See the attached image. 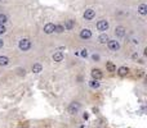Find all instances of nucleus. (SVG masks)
<instances>
[{
	"instance_id": "nucleus-1",
	"label": "nucleus",
	"mask_w": 147,
	"mask_h": 128,
	"mask_svg": "<svg viewBox=\"0 0 147 128\" xmlns=\"http://www.w3.org/2000/svg\"><path fill=\"white\" fill-rule=\"evenodd\" d=\"M18 47L22 50V51H27L30 47H31V41L29 38H22L18 44Z\"/></svg>"
},
{
	"instance_id": "nucleus-2",
	"label": "nucleus",
	"mask_w": 147,
	"mask_h": 128,
	"mask_svg": "<svg viewBox=\"0 0 147 128\" xmlns=\"http://www.w3.org/2000/svg\"><path fill=\"white\" fill-rule=\"evenodd\" d=\"M97 30H98V31H107V30H109V22L105 21V19L99 21V22L97 23Z\"/></svg>"
},
{
	"instance_id": "nucleus-3",
	"label": "nucleus",
	"mask_w": 147,
	"mask_h": 128,
	"mask_svg": "<svg viewBox=\"0 0 147 128\" xmlns=\"http://www.w3.org/2000/svg\"><path fill=\"white\" fill-rule=\"evenodd\" d=\"M109 47H110V50L112 51H117L119 49H120V44L116 41V40H109Z\"/></svg>"
},
{
	"instance_id": "nucleus-4",
	"label": "nucleus",
	"mask_w": 147,
	"mask_h": 128,
	"mask_svg": "<svg viewBox=\"0 0 147 128\" xmlns=\"http://www.w3.org/2000/svg\"><path fill=\"white\" fill-rule=\"evenodd\" d=\"M80 109V104L79 102H71L70 106H69V113L70 114H76Z\"/></svg>"
},
{
	"instance_id": "nucleus-5",
	"label": "nucleus",
	"mask_w": 147,
	"mask_h": 128,
	"mask_svg": "<svg viewBox=\"0 0 147 128\" xmlns=\"http://www.w3.org/2000/svg\"><path fill=\"white\" fill-rule=\"evenodd\" d=\"M94 15H96V12H94L93 9H86V10L84 12V18H85V19H88V21L93 19V18H94Z\"/></svg>"
},
{
	"instance_id": "nucleus-6",
	"label": "nucleus",
	"mask_w": 147,
	"mask_h": 128,
	"mask_svg": "<svg viewBox=\"0 0 147 128\" xmlns=\"http://www.w3.org/2000/svg\"><path fill=\"white\" fill-rule=\"evenodd\" d=\"M92 77H93V79H96V81L101 79V78H102V72H101V69H93V70H92Z\"/></svg>"
},
{
	"instance_id": "nucleus-7",
	"label": "nucleus",
	"mask_w": 147,
	"mask_h": 128,
	"mask_svg": "<svg viewBox=\"0 0 147 128\" xmlns=\"http://www.w3.org/2000/svg\"><path fill=\"white\" fill-rule=\"evenodd\" d=\"M80 37L84 38V40L90 38V37H92V32L89 31L88 28H84V30H81V32H80Z\"/></svg>"
},
{
	"instance_id": "nucleus-8",
	"label": "nucleus",
	"mask_w": 147,
	"mask_h": 128,
	"mask_svg": "<svg viewBox=\"0 0 147 128\" xmlns=\"http://www.w3.org/2000/svg\"><path fill=\"white\" fill-rule=\"evenodd\" d=\"M44 32H45L46 35L53 33V32H54V25H53V23H46V25L44 26Z\"/></svg>"
},
{
	"instance_id": "nucleus-9",
	"label": "nucleus",
	"mask_w": 147,
	"mask_h": 128,
	"mask_svg": "<svg viewBox=\"0 0 147 128\" xmlns=\"http://www.w3.org/2000/svg\"><path fill=\"white\" fill-rule=\"evenodd\" d=\"M115 33H116L117 37H124L125 36V28L123 26H119V27L115 28Z\"/></svg>"
},
{
	"instance_id": "nucleus-10",
	"label": "nucleus",
	"mask_w": 147,
	"mask_h": 128,
	"mask_svg": "<svg viewBox=\"0 0 147 128\" xmlns=\"http://www.w3.org/2000/svg\"><path fill=\"white\" fill-rule=\"evenodd\" d=\"M52 58H53V60H54V62H57V63H58V62H62V60H63V54H62L61 51H57V53H54V54H53V57H52Z\"/></svg>"
},
{
	"instance_id": "nucleus-11",
	"label": "nucleus",
	"mask_w": 147,
	"mask_h": 128,
	"mask_svg": "<svg viewBox=\"0 0 147 128\" xmlns=\"http://www.w3.org/2000/svg\"><path fill=\"white\" fill-rule=\"evenodd\" d=\"M74 26H75V22H74L72 19H67V21L65 22V26H63V28H65V30H72Z\"/></svg>"
},
{
	"instance_id": "nucleus-12",
	"label": "nucleus",
	"mask_w": 147,
	"mask_h": 128,
	"mask_svg": "<svg viewBox=\"0 0 147 128\" xmlns=\"http://www.w3.org/2000/svg\"><path fill=\"white\" fill-rule=\"evenodd\" d=\"M109 36H107V33H102L99 37H98V41L101 42V44H106V42H109Z\"/></svg>"
},
{
	"instance_id": "nucleus-13",
	"label": "nucleus",
	"mask_w": 147,
	"mask_h": 128,
	"mask_svg": "<svg viewBox=\"0 0 147 128\" xmlns=\"http://www.w3.org/2000/svg\"><path fill=\"white\" fill-rule=\"evenodd\" d=\"M128 72H129V69H128L126 67H120V68H119V70H117V73H119L121 77L126 76V74H128Z\"/></svg>"
},
{
	"instance_id": "nucleus-14",
	"label": "nucleus",
	"mask_w": 147,
	"mask_h": 128,
	"mask_svg": "<svg viewBox=\"0 0 147 128\" xmlns=\"http://www.w3.org/2000/svg\"><path fill=\"white\" fill-rule=\"evenodd\" d=\"M138 12H139L142 15H145V14L147 13V5L146 4H141L139 8H138Z\"/></svg>"
},
{
	"instance_id": "nucleus-15",
	"label": "nucleus",
	"mask_w": 147,
	"mask_h": 128,
	"mask_svg": "<svg viewBox=\"0 0 147 128\" xmlns=\"http://www.w3.org/2000/svg\"><path fill=\"white\" fill-rule=\"evenodd\" d=\"M41 70H43L41 64H34V65H32V72H34V73H39V72H41Z\"/></svg>"
},
{
	"instance_id": "nucleus-16",
	"label": "nucleus",
	"mask_w": 147,
	"mask_h": 128,
	"mask_svg": "<svg viewBox=\"0 0 147 128\" xmlns=\"http://www.w3.org/2000/svg\"><path fill=\"white\" fill-rule=\"evenodd\" d=\"M54 31L58 32V33H62V32L65 31V28H63L62 25H57V26H54Z\"/></svg>"
},
{
	"instance_id": "nucleus-17",
	"label": "nucleus",
	"mask_w": 147,
	"mask_h": 128,
	"mask_svg": "<svg viewBox=\"0 0 147 128\" xmlns=\"http://www.w3.org/2000/svg\"><path fill=\"white\" fill-rule=\"evenodd\" d=\"M9 63V59L6 57H0V65H6Z\"/></svg>"
},
{
	"instance_id": "nucleus-18",
	"label": "nucleus",
	"mask_w": 147,
	"mask_h": 128,
	"mask_svg": "<svg viewBox=\"0 0 147 128\" xmlns=\"http://www.w3.org/2000/svg\"><path fill=\"white\" fill-rule=\"evenodd\" d=\"M89 85H90V87H92V89H98V87H99V82H98V81H96V79H93Z\"/></svg>"
},
{
	"instance_id": "nucleus-19",
	"label": "nucleus",
	"mask_w": 147,
	"mask_h": 128,
	"mask_svg": "<svg viewBox=\"0 0 147 128\" xmlns=\"http://www.w3.org/2000/svg\"><path fill=\"white\" fill-rule=\"evenodd\" d=\"M8 21V17L5 15V14H0V25H3L4 26V23Z\"/></svg>"
},
{
	"instance_id": "nucleus-20",
	"label": "nucleus",
	"mask_w": 147,
	"mask_h": 128,
	"mask_svg": "<svg viewBox=\"0 0 147 128\" xmlns=\"http://www.w3.org/2000/svg\"><path fill=\"white\" fill-rule=\"evenodd\" d=\"M107 69H109V72H115V70H116L115 65L112 63H107Z\"/></svg>"
},
{
	"instance_id": "nucleus-21",
	"label": "nucleus",
	"mask_w": 147,
	"mask_h": 128,
	"mask_svg": "<svg viewBox=\"0 0 147 128\" xmlns=\"http://www.w3.org/2000/svg\"><path fill=\"white\" fill-rule=\"evenodd\" d=\"M83 58H86L88 57V50L86 49H84V50H81V54H80Z\"/></svg>"
},
{
	"instance_id": "nucleus-22",
	"label": "nucleus",
	"mask_w": 147,
	"mask_h": 128,
	"mask_svg": "<svg viewBox=\"0 0 147 128\" xmlns=\"http://www.w3.org/2000/svg\"><path fill=\"white\" fill-rule=\"evenodd\" d=\"M4 32H5V27L3 25H0V35H3Z\"/></svg>"
},
{
	"instance_id": "nucleus-23",
	"label": "nucleus",
	"mask_w": 147,
	"mask_h": 128,
	"mask_svg": "<svg viewBox=\"0 0 147 128\" xmlns=\"http://www.w3.org/2000/svg\"><path fill=\"white\" fill-rule=\"evenodd\" d=\"M92 58H93V60H99V55L98 54H93Z\"/></svg>"
},
{
	"instance_id": "nucleus-24",
	"label": "nucleus",
	"mask_w": 147,
	"mask_h": 128,
	"mask_svg": "<svg viewBox=\"0 0 147 128\" xmlns=\"http://www.w3.org/2000/svg\"><path fill=\"white\" fill-rule=\"evenodd\" d=\"M18 72H19V74H25V69H18Z\"/></svg>"
},
{
	"instance_id": "nucleus-25",
	"label": "nucleus",
	"mask_w": 147,
	"mask_h": 128,
	"mask_svg": "<svg viewBox=\"0 0 147 128\" xmlns=\"http://www.w3.org/2000/svg\"><path fill=\"white\" fill-rule=\"evenodd\" d=\"M3 45H4V41L0 38V47H3Z\"/></svg>"
},
{
	"instance_id": "nucleus-26",
	"label": "nucleus",
	"mask_w": 147,
	"mask_h": 128,
	"mask_svg": "<svg viewBox=\"0 0 147 128\" xmlns=\"http://www.w3.org/2000/svg\"><path fill=\"white\" fill-rule=\"evenodd\" d=\"M19 128H26V127H19Z\"/></svg>"
},
{
	"instance_id": "nucleus-27",
	"label": "nucleus",
	"mask_w": 147,
	"mask_h": 128,
	"mask_svg": "<svg viewBox=\"0 0 147 128\" xmlns=\"http://www.w3.org/2000/svg\"><path fill=\"white\" fill-rule=\"evenodd\" d=\"M0 1H3V0H0Z\"/></svg>"
}]
</instances>
